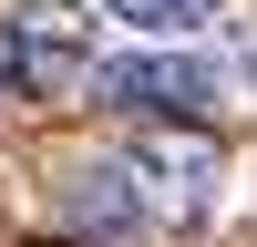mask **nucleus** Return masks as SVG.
Listing matches in <instances>:
<instances>
[{
  "label": "nucleus",
  "mask_w": 257,
  "mask_h": 247,
  "mask_svg": "<svg viewBox=\"0 0 257 247\" xmlns=\"http://www.w3.org/2000/svg\"><path fill=\"white\" fill-rule=\"evenodd\" d=\"M103 0H0V82H21V93H82L103 62Z\"/></svg>",
  "instance_id": "1"
},
{
  "label": "nucleus",
  "mask_w": 257,
  "mask_h": 247,
  "mask_svg": "<svg viewBox=\"0 0 257 247\" xmlns=\"http://www.w3.org/2000/svg\"><path fill=\"white\" fill-rule=\"evenodd\" d=\"M82 93H93V103H123V113H175V124H196L206 103L226 93V72L196 52V41H144V52H103Z\"/></svg>",
  "instance_id": "2"
},
{
  "label": "nucleus",
  "mask_w": 257,
  "mask_h": 247,
  "mask_svg": "<svg viewBox=\"0 0 257 247\" xmlns=\"http://www.w3.org/2000/svg\"><path fill=\"white\" fill-rule=\"evenodd\" d=\"M123 165H134L144 206H155L165 226H206L216 216V185H226V155L196 134V124H155V134L123 144Z\"/></svg>",
  "instance_id": "3"
},
{
  "label": "nucleus",
  "mask_w": 257,
  "mask_h": 247,
  "mask_svg": "<svg viewBox=\"0 0 257 247\" xmlns=\"http://www.w3.org/2000/svg\"><path fill=\"white\" fill-rule=\"evenodd\" d=\"M144 185H134V165H72L62 175V226H72L82 247H144Z\"/></svg>",
  "instance_id": "4"
},
{
  "label": "nucleus",
  "mask_w": 257,
  "mask_h": 247,
  "mask_svg": "<svg viewBox=\"0 0 257 247\" xmlns=\"http://www.w3.org/2000/svg\"><path fill=\"white\" fill-rule=\"evenodd\" d=\"M237 0H103V21H123L134 41H206Z\"/></svg>",
  "instance_id": "5"
}]
</instances>
